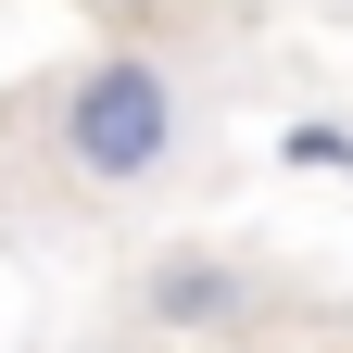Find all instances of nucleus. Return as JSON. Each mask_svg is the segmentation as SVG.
Listing matches in <instances>:
<instances>
[{
  "mask_svg": "<svg viewBox=\"0 0 353 353\" xmlns=\"http://www.w3.org/2000/svg\"><path fill=\"white\" fill-rule=\"evenodd\" d=\"M176 152H190V101H176V76L152 51H101V63H76L63 76V101H51V164L76 176V190H164Z\"/></svg>",
  "mask_w": 353,
  "mask_h": 353,
  "instance_id": "obj_1",
  "label": "nucleus"
},
{
  "mask_svg": "<svg viewBox=\"0 0 353 353\" xmlns=\"http://www.w3.org/2000/svg\"><path fill=\"white\" fill-rule=\"evenodd\" d=\"M152 316H164V328H228V316H240V265H214V252L152 265Z\"/></svg>",
  "mask_w": 353,
  "mask_h": 353,
  "instance_id": "obj_2",
  "label": "nucleus"
},
{
  "mask_svg": "<svg viewBox=\"0 0 353 353\" xmlns=\"http://www.w3.org/2000/svg\"><path fill=\"white\" fill-rule=\"evenodd\" d=\"M278 152H290V164H353V126H290Z\"/></svg>",
  "mask_w": 353,
  "mask_h": 353,
  "instance_id": "obj_3",
  "label": "nucleus"
}]
</instances>
